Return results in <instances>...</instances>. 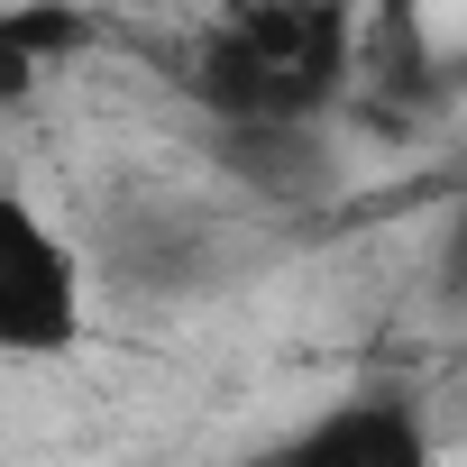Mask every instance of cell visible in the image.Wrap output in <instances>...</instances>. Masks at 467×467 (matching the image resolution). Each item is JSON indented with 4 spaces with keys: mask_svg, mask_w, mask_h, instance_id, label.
Masks as SVG:
<instances>
[{
    "mask_svg": "<svg viewBox=\"0 0 467 467\" xmlns=\"http://www.w3.org/2000/svg\"><path fill=\"white\" fill-rule=\"evenodd\" d=\"M83 47H92V19L74 10V0H10V10H0V101L28 110L37 74L74 65Z\"/></svg>",
    "mask_w": 467,
    "mask_h": 467,
    "instance_id": "4",
    "label": "cell"
},
{
    "mask_svg": "<svg viewBox=\"0 0 467 467\" xmlns=\"http://www.w3.org/2000/svg\"><path fill=\"white\" fill-rule=\"evenodd\" d=\"M239 467H440V431L431 403L412 385H348L330 403H312L303 421L266 431Z\"/></svg>",
    "mask_w": 467,
    "mask_h": 467,
    "instance_id": "2",
    "label": "cell"
},
{
    "mask_svg": "<svg viewBox=\"0 0 467 467\" xmlns=\"http://www.w3.org/2000/svg\"><path fill=\"white\" fill-rule=\"evenodd\" d=\"M92 312V257L74 229H56L37 202H10V257H0V348L10 358H65Z\"/></svg>",
    "mask_w": 467,
    "mask_h": 467,
    "instance_id": "3",
    "label": "cell"
},
{
    "mask_svg": "<svg viewBox=\"0 0 467 467\" xmlns=\"http://www.w3.org/2000/svg\"><path fill=\"white\" fill-rule=\"evenodd\" d=\"M202 129L220 119H330L367 83L358 0H220L174 56Z\"/></svg>",
    "mask_w": 467,
    "mask_h": 467,
    "instance_id": "1",
    "label": "cell"
}]
</instances>
